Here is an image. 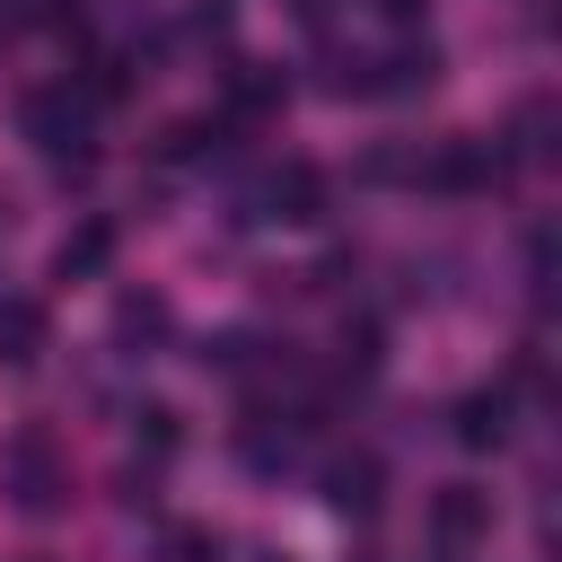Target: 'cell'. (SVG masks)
<instances>
[{"label": "cell", "instance_id": "cell-1", "mask_svg": "<svg viewBox=\"0 0 562 562\" xmlns=\"http://www.w3.org/2000/svg\"><path fill=\"white\" fill-rule=\"evenodd\" d=\"M18 132H26V140L53 158V176H61V184L97 167V105H88L70 79H53V88H26V97H18Z\"/></svg>", "mask_w": 562, "mask_h": 562}, {"label": "cell", "instance_id": "cell-2", "mask_svg": "<svg viewBox=\"0 0 562 562\" xmlns=\"http://www.w3.org/2000/svg\"><path fill=\"white\" fill-rule=\"evenodd\" d=\"M0 501L18 518H61L70 509V457H61V439L44 422H18L0 439Z\"/></svg>", "mask_w": 562, "mask_h": 562}, {"label": "cell", "instance_id": "cell-3", "mask_svg": "<svg viewBox=\"0 0 562 562\" xmlns=\"http://www.w3.org/2000/svg\"><path fill=\"white\" fill-rule=\"evenodd\" d=\"M518 176V158L501 149V132L483 140V132H457V140H430L422 149V176L413 184H430V193H501Z\"/></svg>", "mask_w": 562, "mask_h": 562}, {"label": "cell", "instance_id": "cell-4", "mask_svg": "<svg viewBox=\"0 0 562 562\" xmlns=\"http://www.w3.org/2000/svg\"><path fill=\"white\" fill-rule=\"evenodd\" d=\"M246 220H290V228H316V220H325V167H307V158L272 167V176L246 193Z\"/></svg>", "mask_w": 562, "mask_h": 562}, {"label": "cell", "instance_id": "cell-5", "mask_svg": "<svg viewBox=\"0 0 562 562\" xmlns=\"http://www.w3.org/2000/svg\"><path fill=\"white\" fill-rule=\"evenodd\" d=\"M281 97H290V79H281L272 61H228V70H220V123H228V132L272 123V114H281Z\"/></svg>", "mask_w": 562, "mask_h": 562}, {"label": "cell", "instance_id": "cell-6", "mask_svg": "<svg viewBox=\"0 0 562 562\" xmlns=\"http://www.w3.org/2000/svg\"><path fill=\"white\" fill-rule=\"evenodd\" d=\"M422 527H430L439 553H474V544L492 536V492H474V483H439L430 509H422Z\"/></svg>", "mask_w": 562, "mask_h": 562}, {"label": "cell", "instance_id": "cell-7", "mask_svg": "<svg viewBox=\"0 0 562 562\" xmlns=\"http://www.w3.org/2000/svg\"><path fill=\"white\" fill-rule=\"evenodd\" d=\"M378 501H386V465H378L369 448H351V457L325 465V509H342V518H378Z\"/></svg>", "mask_w": 562, "mask_h": 562}, {"label": "cell", "instance_id": "cell-8", "mask_svg": "<svg viewBox=\"0 0 562 562\" xmlns=\"http://www.w3.org/2000/svg\"><path fill=\"white\" fill-rule=\"evenodd\" d=\"M202 378H228V386H255V378H272V351L246 334V325H220V334H202Z\"/></svg>", "mask_w": 562, "mask_h": 562}, {"label": "cell", "instance_id": "cell-9", "mask_svg": "<svg viewBox=\"0 0 562 562\" xmlns=\"http://www.w3.org/2000/svg\"><path fill=\"white\" fill-rule=\"evenodd\" d=\"M509 404H518V386H474V395H457V448H509Z\"/></svg>", "mask_w": 562, "mask_h": 562}, {"label": "cell", "instance_id": "cell-10", "mask_svg": "<svg viewBox=\"0 0 562 562\" xmlns=\"http://www.w3.org/2000/svg\"><path fill=\"white\" fill-rule=\"evenodd\" d=\"M44 342H53V316H44L35 299L0 290V369H35V360H44Z\"/></svg>", "mask_w": 562, "mask_h": 562}, {"label": "cell", "instance_id": "cell-11", "mask_svg": "<svg viewBox=\"0 0 562 562\" xmlns=\"http://www.w3.org/2000/svg\"><path fill=\"white\" fill-rule=\"evenodd\" d=\"M369 70H378V97H430V88H439V44L422 35V44L369 53Z\"/></svg>", "mask_w": 562, "mask_h": 562}, {"label": "cell", "instance_id": "cell-12", "mask_svg": "<svg viewBox=\"0 0 562 562\" xmlns=\"http://www.w3.org/2000/svg\"><path fill=\"white\" fill-rule=\"evenodd\" d=\"M228 158V123L220 114H184L158 132V167H220Z\"/></svg>", "mask_w": 562, "mask_h": 562}, {"label": "cell", "instance_id": "cell-13", "mask_svg": "<svg viewBox=\"0 0 562 562\" xmlns=\"http://www.w3.org/2000/svg\"><path fill=\"white\" fill-rule=\"evenodd\" d=\"M167 334H176V316H167V299H158V290H123V299H114V342H132V360H140V351H158Z\"/></svg>", "mask_w": 562, "mask_h": 562}, {"label": "cell", "instance_id": "cell-14", "mask_svg": "<svg viewBox=\"0 0 562 562\" xmlns=\"http://www.w3.org/2000/svg\"><path fill=\"white\" fill-rule=\"evenodd\" d=\"M105 263H114V220H79V228L61 237V255H53L61 281H97Z\"/></svg>", "mask_w": 562, "mask_h": 562}, {"label": "cell", "instance_id": "cell-15", "mask_svg": "<svg viewBox=\"0 0 562 562\" xmlns=\"http://www.w3.org/2000/svg\"><path fill=\"white\" fill-rule=\"evenodd\" d=\"M184 448V422H176V404H132V465H167Z\"/></svg>", "mask_w": 562, "mask_h": 562}, {"label": "cell", "instance_id": "cell-16", "mask_svg": "<svg viewBox=\"0 0 562 562\" xmlns=\"http://www.w3.org/2000/svg\"><path fill=\"white\" fill-rule=\"evenodd\" d=\"M501 149H509V158H544V149H553V105H544V97H527V105L509 114Z\"/></svg>", "mask_w": 562, "mask_h": 562}, {"label": "cell", "instance_id": "cell-17", "mask_svg": "<svg viewBox=\"0 0 562 562\" xmlns=\"http://www.w3.org/2000/svg\"><path fill=\"white\" fill-rule=\"evenodd\" d=\"M149 562H220V536L211 527H158V553Z\"/></svg>", "mask_w": 562, "mask_h": 562}, {"label": "cell", "instance_id": "cell-18", "mask_svg": "<svg viewBox=\"0 0 562 562\" xmlns=\"http://www.w3.org/2000/svg\"><path fill=\"white\" fill-rule=\"evenodd\" d=\"M176 44H228V0H193L176 18Z\"/></svg>", "mask_w": 562, "mask_h": 562}, {"label": "cell", "instance_id": "cell-19", "mask_svg": "<svg viewBox=\"0 0 562 562\" xmlns=\"http://www.w3.org/2000/svg\"><path fill=\"white\" fill-rule=\"evenodd\" d=\"M290 18H299V26H316V35H325V26H334V0H290Z\"/></svg>", "mask_w": 562, "mask_h": 562}, {"label": "cell", "instance_id": "cell-20", "mask_svg": "<svg viewBox=\"0 0 562 562\" xmlns=\"http://www.w3.org/2000/svg\"><path fill=\"white\" fill-rule=\"evenodd\" d=\"M369 9H378L386 26H413V18H422V0H369Z\"/></svg>", "mask_w": 562, "mask_h": 562}, {"label": "cell", "instance_id": "cell-21", "mask_svg": "<svg viewBox=\"0 0 562 562\" xmlns=\"http://www.w3.org/2000/svg\"><path fill=\"white\" fill-rule=\"evenodd\" d=\"M439 562H457V553H439Z\"/></svg>", "mask_w": 562, "mask_h": 562}]
</instances>
